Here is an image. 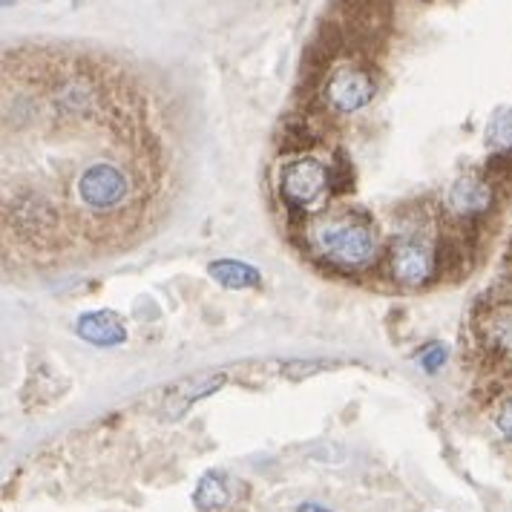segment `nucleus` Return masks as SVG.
Segmentation results:
<instances>
[{
    "instance_id": "1",
    "label": "nucleus",
    "mask_w": 512,
    "mask_h": 512,
    "mask_svg": "<svg viewBox=\"0 0 512 512\" xmlns=\"http://www.w3.org/2000/svg\"><path fill=\"white\" fill-rule=\"evenodd\" d=\"M311 245L326 262L343 271H363L377 259L372 219L357 210L320 216L311 225Z\"/></svg>"
},
{
    "instance_id": "2",
    "label": "nucleus",
    "mask_w": 512,
    "mask_h": 512,
    "mask_svg": "<svg viewBox=\"0 0 512 512\" xmlns=\"http://www.w3.org/2000/svg\"><path fill=\"white\" fill-rule=\"evenodd\" d=\"M75 196L84 208L104 216V213H116L121 210L130 196H133V179L130 173L116 162H93L81 170V176L75 179Z\"/></svg>"
},
{
    "instance_id": "3",
    "label": "nucleus",
    "mask_w": 512,
    "mask_h": 512,
    "mask_svg": "<svg viewBox=\"0 0 512 512\" xmlns=\"http://www.w3.org/2000/svg\"><path fill=\"white\" fill-rule=\"evenodd\" d=\"M331 190L328 170L317 159H297L282 170V202L294 213L317 208Z\"/></svg>"
},
{
    "instance_id": "4",
    "label": "nucleus",
    "mask_w": 512,
    "mask_h": 512,
    "mask_svg": "<svg viewBox=\"0 0 512 512\" xmlns=\"http://www.w3.org/2000/svg\"><path fill=\"white\" fill-rule=\"evenodd\" d=\"M438 268V254L415 236H397L389 251V271L400 285H423Z\"/></svg>"
},
{
    "instance_id": "5",
    "label": "nucleus",
    "mask_w": 512,
    "mask_h": 512,
    "mask_svg": "<svg viewBox=\"0 0 512 512\" xmlns=\"http://www.w3.org/2000/svg\"><path fill=\"white\" fill-rule=\"evenodd\" d=\"M374 93H377V81H374L372 72L363 70V67H349V70H340L328 81L323 98H326L328 110L349 116V113L363 110L374 98Z\"/></svg>"
},
{
    "instance_id": "6",
    "label": "nucleus",
    "mask_w": 512,
    "mask_h": 512,
    "mask_svg": "<svg viewBox=\"0 0 512 512\" xmlns=\"http://www.w3.org/2000/svg\"><path fill=\"white\" fill-rule=\"evenodd\" d=\"M9 219H12L15 231L26 239H47L58 228V213L52 208V202L41 193H32V190L18 193L12 199Z\"/></svg>"
},
{
    "instance_id": "7",
    "label": "nucleus",
    "mask_w": 512,
    "mask_h": 512,
    "mask_svg": "<svg viewBox=\"0 0 512 512\" xmlns=\"http://www.w3.org/2000/svg\"><path fill=\"white\" fill-rule=\"evenodd\" d=\"M495 202V190L489 185L487 179L481 176H461L455 179L449 190H446V208L452 216L458 219H475V216H484Z\"/></svg>"
},
{
    "instance_id": "8",
    "label": "nucleus",
    "mask_w": 512,
    "mask_h": 512,
    "mask_svg": "<svg viewBox=\"0 0 512 512\" xmlns=\"http://www.w3.org/2000/svg\"><path fill=\"white\" fill-rule=\"evenodd\" d=\"M239 487L225 469H210L199 478L196 492H193V504L199 512H228L239 495Z\"/></svg>"
},
{
    "instance_id": "9",
    "label": "nucleus",
    "mask_w": 512,
    "mask_h": 512,
    "mask_svg": "<svg viewBox=\"0 0 512 512\" xmlns=\"http://www.w3.org/2000/svg\"><path fill=\"white\" fill-rule=\"evenodd\" d=\"M75 331L81 340L93 343L98 349H116L121 343H127V328L118 320L113 311H87L78 317Z\"/></svg>"
},
{
    "instance_id": "10",
    "label": "nucleus",
    "mask_w": 512,
    "mask_h": 512,
    "mask_svg": "<svg viewBox=\"0 0 512 512\" xmlns=\"http://www.w3.org/2000/svg\"><path fill=\"white\" fill-rule=\"evenodd\" d=\"M222 383H225L222 374H205V377H196V380H182V383L173 389L167 406H164V418H182L196 400H202V397L213 395L216 389H222Z\"/></svg>"
},
{
    "instance_id": "11",
    "label": "nucleus",
    "mask_w": 512,
    "mask_h": 512,
    "mask_svg": "<svg viewBox=\"0 0 512 512\" xmlns=\"http://www.w3.org/2000/svg\"><path fill=\"white\" fill-rule=\"evenodd\" d=\"M208 277L213 282H219L228 291H242V288H259L262 274L256 271L254 265L239 262V259H213L208 265Z\"/></svg>"
},
{
    "instance_id": "12",
    "label": "nucleus",
    "mask_w": 512,
    "mask_h": 512,
    "mask_svg": "<svg viewBox=\"0 0 512 512\" xmlns=\"http://www.w3.org/2000/svg\"><path fill=\"white\" fill-rule=\"evenodd\" d=\"M323 136L320 130V118L314 116H291L282 121L280 127V150L297 153V150H308L314 147Z\"/></svg>"
},
{
    "instance_id": "13",
    "label": "nucleus",
    "mask_w": 512,
    "mask_h": 512,
    "mask_svg": "<svg viewBox=\"0 0 512 512\" xmlns=\"http://www.w3.org/2000/svg\"><path fill=\"white\" fill-rule=\"evenodd\" d=\"M481 334L492 349L512 351V311H507V308L492 311L484 328H481Z\"/></svg>"
},
{
    "instance_id": "14",
    "label": "nucleus",
    "mask_w": 512,
    "mask_h": 512,
    "mask_svg": "<svg viewBox=\"0 0 512 512\" xmlns=\"http://www.w3.org/2000/svg\"><path fill=\"white\" fill-rule=\"evenodd\" d=\"M328 182H331V193H337V196H346V193L354 190V167H351L346 150H337L334 164L328 170Z\"/></svg>"
},
{
    "instance_id": "15",
    "label": "nucleus",
    "mask_w": 512,
    "mask_h": 512,
    "mask_svg": "<svg viewBox=\"0 0 512 512\" xmlns=\"http://www.w3.org/2000/svg\"><path fill=\"white\" fill-rule=\"evenodd\" d=\"M487 141L498 153H512V110H501L489 121Z\"/></svg>"
},
{
    "instance_id": "16",
    "label": "nucleus",
    "mask_w": 512,
    "mask_h": 512,
    "mask_svg": "<svg viewBox=\"0 0 512 512\" xmlns=\"http://www.w3.org/2000/svg\"><path fill=\"white\" fill-rule=\"evenodd\" d=\"M446 360H449V349H446L443 343H429V346H423L418 354L420 369L426 374L441 372L443 366H446Z\"/></svg>"
},
{
    "instance_id": "17",
    "label": "nucleus",
    "mask_w": 512,
    "mask_h": 512,
    "mask_svg": "<svg viewBox=\"0 0 512 512\" xmlns=\"http://www.w3.org/2000/svg\"><path fill=\"white\" fill-rule=\"evenodd\" d=\"M495 426H498V432L512 443V400H504L501 409L495 412Z\"/></svg>"
},
{
    "instance_id": "18",
    "label": "nucleus",
    "mask_w": 512,
    "mask_h": 512,
    "mask_svg": "<svg viewBox=\"0 0 512 512\" xmlns=\"http://www.w3.org/2000/svg\"><path fill=\"white\" fill-rule=\"evenodd\" d=\"M297 512H331V510L323 507V504H300V510Z\"/></svg>"
}]
</instances>
